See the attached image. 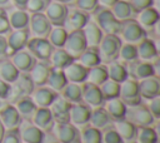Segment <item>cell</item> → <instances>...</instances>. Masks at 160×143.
<instances>
[{
  "instance_id": "46",
  "label": "cell",
  "mask_w": 160,
  "mask_h": 143,
  "mask_svg": "<svg viewBox=\"0 0 160 143\" xmlns=\"http://www.w3.org/2000/svg\"><path fill=\"white\" fill-rule=\"evenodd\" d=\"M100 92L102 94V98L104 100H108V99H111V98H116L119 97V89H120V84L111 80V79H106L100 87Z\"/></svg>"
},
{
  "instance_id": "28",
  "label": "cell",
  "mask_w": 160,
  "mask_h": 143,
  "mask_svg": "<svg viewBox=\"0 0 160 143\" xmlns=\"http://www.w3.org/2000/svg\"><path fill=\"white\" fill-rule=\"evenodd\" d=\"M104 109L108 112V114L110 115L111 120H119L125 118L126 114V105L125 103L119 98H111L104 102Z\"/></svg>"
},
{
  "instance_id": "39",
  "label": "cell",
  "mask_w": 160,
  "mask_h": 143,
  "mask_svg": "<svg viewBox=\"0 0 160 143\" xmlns=\"http://www.w3.org/2000/svg\"><path fill=\"white\" fill-rule=\"evenodd\" d=\"M110 11L112 13V15L119 20V21H124L128 19H131V16L134 15V11L129 4L128 0H118L111 8Z\"/></svg>"
},
{
  "instance_id": "2",
  "label": "cell",
  "mask_w": 160,
  "mask_h": 143,
  "mask_svg": "<svg viewBox=\"0 0 160 143\" xmlns=\"http://www.w3.org/2000/svg\"><path fill=\"white\" fill-rule=\"evenodd\" d=\"M92 13H94V20H95L94 23L100 28V30L104 34H114V35L119 34L121 21H119L112 15L110 9L98 6Z\"/></svg>"
},
{
  "instance_id": "51",
  "label": "cell",
  "mask_w": 160,
  "mask_h": 143,
  "mask_svg": "<svg viewBox=\"0 0 160 143\" xmlns=\"http://www.w3.org/2000/svg\"><path fill=\"white\" fill-rule=\"evenodd\" d=\"M128 1H129L134 13H139L140 10L150 8L154 4V0H128Z\"/></svg>"
},
{
  "instance_id": "48",
  "label": "cell",
  "mask_w": 160,
  "mask_h": 143,
  "mask_svg": "<svg viewBox=\"0 0 160 143\" xmlns=\"http://www.w3.org/2000/svg\"><path fill=\"white\" fill-rule=\"evenodd\" d=\"M51 0H28L25 10L28 13H44Z\"/></svg>"
},
{
  "instance_id": "26",
  "label": "cell",
  "mask_w": 160,
  "mask_h": 143,
  "mask_svg": "<svg viewBox=\"0 0 160 143\" xmlns=\"http://www.w3.org/2000/svg\"><path fill=\"white\" fill-rule=\"evenodd\" d=\"M135 20L144 30L152 29L159 23V11L154 6L146 8L144 10H140L139 13H136Z\"/></svg>"
},
{
  "instance_id": "30",
  "label": "cell",
  "mask_w": 160,
  "mask_h": 143,
  "mask_svg": "<svg viewBox=\"0 0 160 143\" xmlns=\"http://www.w3.org/2000/svg\"><path fill=\"white\" fill-rule=\"evenodd\" d=\"M89 122L91 127L102 130L109 127V124L111 123V118L108 114V112L104 109V107H98V108L91 109Z\"/></svg>"
},
{
  "instance_id": "10",
  "label": "cell",
  "mask_w": 160,
  "mask_h": 143,
  "mask_svg": "<svg viewBox=\"0 0 160 143\" xmlns=\"http://www.w3.org/2000/svg\"><path fill=\"white\" fill-rule=\"evenodd\" d=\"M86 41H85V38L82 35V31L81 30H76V31H70L68 33V36H66V40L62 45V49L74 59L76 60L80 54L86 49Z\"/></svg>"
},
{
  "instance_id": "55",
  "label": "cell",
  "mask_w": 160,
  "mask_h": 143,
  "mask_svg": "<svg viewBox=\"0 0 160 143\" xmlns=\"http://www.w3.org/2000/svg\"><path fill=\"white\" fill-rule=\"evenodd\" d=\"M9 89H10V84H8V83H5L4 80L0 79V99H2V100L6 99Z\"/></svg>"
},
{
  "instance_id": "21",
  "label": "cell",
  "mask_w": 160,
  "mask_h": 143,
  "mask_svg": "<svg viewBox=\"0 0 160 143\" xmlns=\"http://www.w3.org/2000/svg\"><path fill=\"white\" fill-rule=\"evenodd\" d=\"M139 83V92L141 99H151L160 94V80L156 75L138 80Z\"/></svg>"
},
{
  "instance_id": "9",
  "label": "cell",
  "mask_w": 160,
  "mask_h": 143,
  "mask_svg": "<svg viewBox=\"0 0 160 143\" xmlns=\"http://www.w3.org/2000/svg\"><path fill=\"white\" fill-rule=\"evenodd\" d=\"M28 51L36 59L48 61L51 51L54 50L52 45L49 43L46 38H29L26 45Z\"/></svg>"
},
{
  "instance_id": "36",
  "label": "cell",
  "mask_w": 160,
  "mask_h": 143,
  "mask_svg": "<svg viewBox=\"0 0 160 143\" xmlns=\"http://www.w3.org/2000/svg\"><path fill=\"white\" fill-rule=\"evenodd\" d=\"M14 107L16 108L19 115H20L21 118L26 119V120H30V119H31V117L34 115V113H35V110H36V108H38V107L34 104V102L31 100L30 95L22 97V98H20V99H18V100L14 103Z\"/></svg>"
},
{
  "instance_id": "54",
  "label": "cell",
  "mask_w": 160,
  "mask_h": 143,
  "mask_svg": "<svg viewBox=\"0 0 160 143\" xmlns=\"http://www.w3.org/2000/svg\"><path fill=\"white\" fill-rule=\"evenodd\" d=\"M9 56L8 54V41L4 35H0V60H4Z\"/></svg>"
},
{
  "instance_id": "37",
  "label": "cell",
  "mask_w": 160,
  "mask_h": 143,
  "mask_svg": "<svg viewBox=\"0 0 160 143\" xmlns=\"http://www.w3.org/2000/svg\"><path fill=\"white\" fill-rule=\"evenodd\" d=\"M106 72H108V78L114 80V82H116V83H119V84L121 82H124L129 77L126 66L122 63L116 61V60H114L111 63H108Z\"/></svg>"
},
{
  "instance_id": "49",
  "label": "cell",
  "mask_w": 160,
  "mask_h": 143,
  "mask_svg": "<svg viewBox=\"0 0 160 143\" xmlns=\"http://www.w3.org/2000/svg\"><path fill=\"white\" fill-rule=\"evenodd\" d=\"M76 9L84 11V13H92L99 5L98 0H74Z\"/></svg>"
},
{
  "instance_id": "11",
  "label": "cell",
  "mask_w": 160,
  "mask_h": 143,
  "mask_svg": "<svg viewBox=\"0 0 160 143\" xmlns=\"http://www.w3.org/2000/svg\"><path fill=\"white\" fill-rule=\"evenodd\" d=\"M81 102L92 109V108L102 107L105 100H104L102 94L100 92V88L98 85L82 83V85H81Z\"/></svg>"
},
{
  "instance_id": "7",
  "label": "cell",
  "mask_w": 160,
  "mask_h": 143,
  "mask_svg": "<svg viewBox=\"0 0 160 143\" xmlns=\"http://www.w3.org/2000/svg\"><path fill=\"white\" fill-rule=\"evenodd\" d=\"M51 26L52 25L44 13H32L29 15L28 30L29 34H31V38H48Z\"/></svg>"
},
{
  "instance_id": "31",
  "label": "cell",
  "mask_w": 160,
  "mask_h": 143,
  "mask_svg": "<svg viewBox=\"0 0 160 143\" xmlns=\"http://www.w3.org/2000/svg\"><path fill=\"white\" fill-rule=\"evenodd\" d=\"M81 31H82V35L85 38L88 46H98L104 35V33L100 30V28L94 21H88L85 26L81 29Z\"/></svg>"
},
{
  "instance_id": "22",
  "label": "cell",
  "mask_w": 160,
  "mask_h": 143,
  "mask_svg": "<svg viewBox=\"0 0 160 143\" xmlns=\"http://www.w3.org/2000/svg\"><path fill=\"white\" fill-rule=\"evenodd\" d=\"M10 61L14 64V66L20 72V73H28L31 66L35 64L36 59L28 51V50H19L15 51L10 55Z\"/></svg>"
},
{
  "instance_id": "60",
  "label": "cell",
  "mask_w": 160,
  "mask_h": 143,
  "mask_svg": "<svg viewBox=\"0 0 160 143\" xmlns=\"http://www.w3.org/2000/svg\"><path fill=\"white\" fill-rule=\"evenodd\" d=\"M54 1H58V3H61V4H71V3H74V0H54Z\"/></svg>"
},
{
  "instance_id": "38",
  "label": "cell",
  "mask_w": 160,
  "mask_h": 143,
  "mask_svg": "<svg viewBox=\"0 0 160 143\" xmlns=\"http://www.w3.org/2000/svg\"><path fill=\"white\" fill-rule=\"evenodd\" d=\"M106 79H108L106 66L99 64V65H95V66L88 69L86 79L84 83H89V84H94V85L100 87Z\"/></svg>"
},
{
  "instance_id": "58",
  "label": "cell",
  "mask_w": 160,
  "mask_h": 143,
  "mask_svg": "<svg viewBox=\"0 0 160 143\" xmlns=\"http://www.w3.org/2000/svg\"><path fill=\"white\" fill-rule=\"evenodd\" d=\"M4 133H5V128L2 127V124H1V122H0V143H1V139H2Z\"/></svg>"
},
{
  "instance_id": "40",
  "label": "cell",
  "mask_w": 160,
  "mask_h": 143,
  "mask_svg": "<svg viewBox=\"0 0 160 143\" xmlns=\"http://www.w3.org/2000/svg\"><path fill=\"white\" fill-rule=\"evenodd\" d=\"M20 72L14 66V64L8 60H0V79L4 80L8 84H11L12 82L16 80V78L19 77Z\"/></svg>"
},
{
  "instance_id": "23",
  "label": "cell",
  "mask_w": 160,
  "mask_h": 143,
  "mask_svg": "<svg viewBox=\"0 0 160 143\" xmlns=\"http://www.w3.org/2000/svg\"><path fill=\"white\" fill-rule=\"evenodd\" d=\"M30 122L34 125H36L38 128H40L44 133L51 132L52 125L55 123L49 108H36V110H35L34 115L31 117Z\"/></svg>"
},
{
  "instance_id": "59",
  "label": "cell",
  "mask_w": 160,
  "mask_h": 143,
  "mask_svg": "<svg viewBox=\"0 0 160 143\" xmlns=\"http://www.w3.org/2000/svg\"><path fill=\"white\" fill-rule=\"evenodd\" d=\"M10 0H0V8H5L6 5H9Z\"/></svg>"
},
{
  "instance_id": "35",
  "label": "cell",
  "mask_w": 160,
  "mask_h": 143,
  "mask_svg": "<svg viewBox=\"0 0 160 143\" xmlns=\"http://www.w3.org/2000/svg\"><path fill=\"white\" fill-rule=\"evenodd\" d=\"M74 59L62 49V48H54V50L50 54L49 63L51 68H58V69H64L66 65L72 63Z\"/></svg>"
},
{
  "instance_id": "45",
  "label": "cell",
  "mask_w": 160,
  "mask_h": 143,
  "mask_svg": "<svg viewBox=\"0 0 160 143\" xmlns=\"http://www.w3.org/2000/svg\"><path fill=\"white\" fill-rule=\"evenodd\" d=\"M118 58L120 59L121 63H131L138 59V51H136V45L134 44H128L124 43L121 44L119 49Z\"/></svg>"
},
{
  "instance_id": "43",
  "label": "cell",
  "mask_w": 160,
  "mask_h": 143,
  "mask_svg": "<svg viewBox=\"0 0 160 143\" xmlns=\"http://www.w3.org/2000/svg\"><path fill=\"white\" fill-rule=\"evenodd\" d=\"M66 36L68 31L64 29V26H51V30L46 39L52 45V48H62Z\"/></svg>"
},
{
  "instance_id": "17",
  "label": "cell",
  "mask_w": 160,
  "mask_h": 143,
  "mask_svg": "<svg viewBox=\"0 0 160 143\" xmlns=\"http://www.w3.org/2000/svg\"><path fill=\"white\" fill-rule=\"evenodd\" d=\"M70 105H71V103H69L61 95L58 94V97L54 99V102L49 107L55 123H68L69 122Z\"/></svg>"
},
{
  "instance_id": "13",
  "label": "cell",
  "mask_w": 160,
  "mask_h": 143,
  "mask_svg": "<svg viewBox=\"0 0 160 143\" xmlns=\"http://www.w3.org/2000/svg\"><path fill=\"white\" fill-rule=\"evenodd\" d=\"M90 113H91V108L84 104L82 102L74 103L70 105L69 123H71L75 127H84L89 123Z\"/></svg>"
},
{
  "instance_id": "62",
  "label": "cell",
  "mask_w": 160,
  "mask_h": 143,
  "mask_svg": "<svg viewBox=\"0 0 160 143\" xmlns=\"http://www.w3.org/2000/svg\"><path fill=\"white\" fill-rule=\"evenodd\" d=\"M49 143H60L59 140H52V142H49Z\"/></svg>"
},
{
  "instance_id": "20",
  "label": "cell",
  "mask_w": 160,
  "mask_h": 143,
  "mask_svg": "<svg viewBox=\"0 0 160 143\" xmlns=\"http://www.w3.org/2000/svg\"><path fill=\"white\" fill-rule=\"evenodd\" d=\"M49 70H50V64L48 61H44V60L35 61V64L28 72V75L30 77L34 87L45 85L48 75H49Z\"/></svg>"
},
{
  "instance_id": "61",
  "label": "cell",
  "mask_w": 160,
  "mask_h": 143,
  "mask_svg": "<svg viewBox=\"0 0 160 143\" xmlns=\"http://www.w3.org/2000/svg\"><path fill=\"white\" fill-rule=\"evenodd\" d=\"M5 103H6V102H4L2 99H0V108H1V107H2V105H4Z\"/></svg>"
},
{
  "instance_id": "19",
  "label": "cell",
  "mask_w": 160,
  "mask_h": 143,
  "mask_svg": "<svg viewBox=\"0 0 160 143\" xmlns=\"http://www.w3.org/2000/svg\"><path fill=\"white\" fill-rule=\"evenodd\" d=\"M30 38V34H29V30L28 29H18V30H12L10 31L9 36L6 38V41H8V54L9 56L15 53V51H19L21 49L25 48L28 40Z\"/></svg>"
},
{
  "instance_id": "29",
  "label": "cell",
  "mask_w": 160,
  "mask_h": 143,
  "mask_svg": "<svg viewBox=\"0 0 160 143\" xmlns=\"http://www.w3.org/2000/svg\"><path fill=\"white\" fill-rule=\"evenodd\" d=\"M8 19L10 28L12 30L18 29H28L29 25V13L25 9H12L10 13H8Z\"/></svg>"
},
{
  "instance_id": "63",
  "label": "cell",
  "mask_w": 160,
  "mask_h": 143,
  "mask_svg": "<svg viewBox=\"0 0 160 143\" xmlns=\"http://www.w3.org/2000/svg\"><path fill=\"white\" fill-rule=\"evenodd\" d=\"M129 143H136V142H129Z\"/></svg>"
},
{
  "instance_id": "16",
  "label": "cell",
  "mask_w": 160,
  "mask_h": 143,
  "mask_svg": "<svg viewBox=\"0 0 160 143\" xmlns=\"http://www.w3.org/2000/svg\"><path fill=\"white\" fill-rule=\"evenodd\" d=\"M88 21H89V15L86 13L79 9H71V10H68L62 26L68 33H70V31L81 30Z\"/></svg>"
},
{
  "instance_id": "3",
  "label": "cell",
  "mask_w": 160,
  "mask_h": 143,
  "mask_svg": "<svg viewBox=\"0 0 160 143\" xmlns=\"http://www.w3.org/2000/svg\"><path fill=\"white\" fill-rule=\"evenodd\" d=\"M34 84L28 75V73H20L15 82L10 84V89L8 93V97L5 99L6 103H15L18 99L22 97H28L34 90Z\"/></svg>"
},
{
  "instance_id": "25",
  "label": "cell",
  "mask_w": 160,
  "mask_h": 143,
  "mask_svg": "<svg viewBox=\"0 0 160 143\" xmlns=\"http://www.w3.org/2000/svg\"><path fill=\"white\" fill-rule=\"evenodd\" d=\"M136 51H138V59H141L142 61H154L158 60V48L154 43V40L145 38L140 43L136 44Z\"/></svg>"
},
{
  "instance_id": "52",
  "label": "cell",
  "mask_w": 160,
  "mask_h": 143,
  "mask_svg": "<svg viewBox=\"0 0 160 143\" xmlns=\"http://www.w3.org/2000/svg\"><path fill=\"white\" fill-rule=\"evenodd\" d=\"M148 109L150 110L151 115L154 117V119H159L160 118V97H155L149 99V104H148Z\"/></svg>"
},
{
  "instance_id": "18",
  "label": "cell",
  "mask_w": 160,
  "mask_h": 143,
  "mask_svg": "<svg viewBox=\"0 0 160 143\" xmlns=\"http://www.w3.org/2000/svg\"><path fill=\"white\" fill-rule=\"evenodd\" d=\"M56 97L58 93H55L49 87H44V85L34 88V90L30 94L31 100L38 108H49Z\"/></svg>"
},
{
  "instance_id": "4",
  "label": "cell",
  "mask_w": 160,
  "mask_h": 143,
  "mask_svg": "<svg viewBox=\"0 0 160 143\" xmlns=\"http://www.w3.org/2000/svg\"><path fill=\"white\" fill-rule=\"evenodd\" d=\"M118 36L120 38L121 41L128 44H134V45L140 43L142 39L148 38L146 30H144L135 19H128L121 21V26Z\"/></svg>"
},
{
  "instance_id": "50",
  "label": "cell",
  "mask_w": 160,
  "mask_h": 143,
  "mask_svg": "<svg viewBox=\"0 0 160 143\" xmlns=\"http://www.w3.org/2000/svg\"><path fill=\"white\" fill-rule=\"evenodd\" d=\"M1 143H21L19 128L5 130V133L2 135V139H1Z\"/></svg>"
},
{
  "instance_id": "1",
  "label": "cell",
  "mask_w": 160,
  "mask_h": 143,
  "mask_svg": "<svg viewBox=\"0 0 160 143\" xmlns=\"http://www.w3.org/2000/svg\"><path fill=\"white\" fill-rule=\"evenodd\" d=\"M122 41L118 35L114 34H104L98 48V53L100 56L101 63H111L118 59L119 49L121 46Z\"/></svg>"
},
{
  "instance_id": "14",
  "label": "cell",
  "mask_w": 160,
  "mask_h": 143,
  "mask_svg": "<svg viewBox=\"0 0 160 143\" xmlns=\"http://www.w3.org/2000/svg\"><path fill=\"white\" fill-rule=\"evenodd\" d=\"M0 122H1L2 127L5 128V130H8V129L19 128V125L22 122V118L19 115L14 104L5 103L0 108Z\"/></svg>"
},
{
  "instance_id": "41",
  "label": "cell",
  "mask_w": 160,
  "mask_h": 143,
  "mask_svg": "<svg viewBox=\"0 0 160 143\" xmlns=\"http://www.w3.org/2000/svg\"><path fill=\"white\" fill-rule=\"evenodd\" d=\"M61 97L69 103H80L81 102V85L76 83H66L61 89Z\"/></svg>"
},
{
  "instance_id": "5",
  "label": "cell",
  "mask_w": 160,
  "mask_h": 143,
  "mask_svg": "<svg viewBox=\"0 0 160 143\" xmlns=\"http://www.w3.org/2000/svg\"><path fill=\"white\" fill-rule=\"evenodd\" d=\"M119 98L125 103L126 107L138 105L141 103V97L139 92V83L134 78H126L120 83Z\"/></svg>"
},
{
  "instance_id": "6",
  "label": "cell",
  "mask_w": 160,
  "mask_h": 143,
  "mask_svg": "<svg viewBox=\"0 0 160 143\" xmlns=\"http://www.w3.org/2000/svg\"><path fill=\"white\" fill-rule=\"evenodd\" d=\"M125 119L131 122L135 127H151L152 123L155 122V119L151 115L148 107L142 105L141 103L138 105L126 107Z\"/></svg>"
},
{
  "instance_id": "44",
  "label": "cell",
  "mask_w": 160,
  "mask_h": 143,
  "mask_svg": "<svg viewBox=\"0 0 160 143\" xmlns=\"http://www.w3.org/2000/svg\"><path fill=\"white\" fill-rule=\"evenodd\" d=\"M80 143H101V130L91 125H84L80 130Z\"/></svg>"
},
{
  "instance_id": "33",
  "label": "cell",
  "mask_w": 160,
  "mask_h": 143,
  "mask_svg": "<svg viewBox=\"0 0 160 143\" xmlns=\"http://www.w3.org/2000/svg\"><path fill=\"white\" fill-rule=\"evenodd\" d=\"M68 80L64 75V72L62 69H58V68H51L50 66V70H49V75H48V79H46V83L48 87L50 89H52L55 93H60L61 89L66 85Z\"/></svg>"
},
{
  "instance_id": "27",
  "label": "cell",
  "mask_w": 160,
  "mask_h": 143,
  "mask_svg": "<svg viewBox=\"0 0 160 143\" xmlns=\"http://www.w3.org/2000/svg\"><path fill=\"white\" fill-rule=\"evenodd\" d=\"M64 75L68 80V83H76V84H80V83H84L85 79H86V73H88V69L84 68L81 64H79L78 61H72L70 63L69 65H66L64 69Z\"/></svg>"
},
{
  "instance_id": "42",
  "label": "cell",
  "mask_w": 160,
  "mask_h": 143,
  "mask_svg": "<svg viewBox=\"0 0 160 143\" xmlns=\"http://www.w3.org/2000/svg\"><path fill=\"white\" fill-rule=\"evenodd\" d=\"M136 143H158V132L151 127H138L135 134Z\"/></svg>"
},
{
  "instance_id": "34",
  "label": "cell",
  "mask_w": 160,
  "mask_h": 143,
  "mask_svg": "<svg viewBox=\"0 0 160 143\" xmlns=\"http://www.w3.org/2000/svg\"><path fill=\"white\" fill-rule=\"evenodd\" d=\"M76 60L79 64H81L86 69L92 68L95 65H99L101 63L96 46H86V49L80 54V56Z\"/></svg>"
},
{
  "instance_id": "8",
  "label": "cell",
  "mask_w": 160,
  "mask_h": 143,
  "mask_svg": "<svg viewBox=\"0 0 160 143\" xmlns=\"http://www.w3.org/2000/svg\"><path fill=\"white\" fill-rule=\"evenodd\" d=\"M51 132L60 143H80V130L71 123H54Z\"/></svg>"
},
{
  "instance_id": "57",
  "label": "cell",
  "mask_w": 160,
  "mask_h": 143,
  "mask_svg": "<svg viewBox=\"0 0 160 143\" xmlns=\"http://www.w3.org/2000/svg\"><path fill=\"white\" fill-rule=\"evenodd\" d=\"M10 1H11L12 5H14L15 8H18V9H25L26 3H28V0H10Z\"/></svg>"
},
{
  "instance_id": "47",
  "label": "cell",
  "mask_w": 160,
  "mask_h": 143,
  "mask_svg": "<svg viewBox=\"0 0 160 143\" xmlns=\"http://www.w3.org/2000/svg\"><path fill=\"white\" fill-rule=\"evenodd\" d=\"M101 143H125L114 128H105L101 132Z\"/></svg>"
},
{
  "instance_id": "12",
  "label": "cell",
  "mask_w": 160,
  "mask_h": 143,
  "mask_svg": "<svg viewBox=\"0 0 160 143\" xmlns=\"http://www.w3.org/2000/svg\"><path fill=\"white\" fill-rule=\"evenodd\" d=\"M68 10L69 9L65 4L51 0L49 3V5L46 6V9L44 10V14L52 26H62L66 14H68Z\"/></svg>"
},
{
  "instance_id": "32",
  "label": "cell",
  "mask_w": 160,
  "mask_h": 143,
  "mask_svg": "<svg viewBox=\"0 0 160 143\" xmlns=\"http://www.w3.org/2000/svg\"><path fill=\"white\" fill-rule=\"evenodd\" d=\"M136 128L131 122H129L128 119L122 118L119 120H114V129L116 130V133L122 138V140L125 142H132L135 139V134H136Z\"/></svg>"
},
{
  "instance_id": "56",
  "label": "cell",
  "mask_w": 160,
  "mask_h": 143,
  "mask_svg": "<svg viewBox=\"0 0 160 143\" xmlns=\"http://www.w3.org/2000/svg\"><path fill=\"white\" fill-rule=\"evenodd\" d=\"M118 0H98V5L99 6H102V8H108L110 9Z\"/></svg>"
},
{
  "instance_id": "24",
  "label": "cell",
  "mask_w": 160,
  "mask_h": 143,
  "mask_svg": "<svg viewBox=\"0 0 160 143\" xmlns=\"http://www.w3.org/2000/svg\"><path fill=\"white\" fill-rule=\"evenodd\" d=\"M131 66L128 70V74H130L134 79L141 80L152 75H156V69L152 63L149 61H131Z\"/></svg>"
},
{
  "instance_id": "53",
  "label": "cell",
  "mask_w": 160,
  "mask_h": 143,
  "mask_svg": "<svg viewBox=\"0 0 160 143\" xmlns=\"http://www.w3.org/2000/svg\"><path fill=\"white\" fill-rule=\"evenodd\" d=\"M10 24L8 19V11L4 8H0V35H4L10 31Z\"/></svg>"
},
{
  "instance_id": "15",
  "label": "cell",
  "mask_w": 160,
  "mask_h": 143,
  "mask_svg": "<svg viewBox=\"0 0 160 143\" xmlns=\"http://www.w3.org/2000/svg\"><path fill=\"white\" fill-rule=\"evenodd\" d=\"M19 133L22 143H44L45 133L31 122H21Z\"/></svg>"
}]
</instances>
